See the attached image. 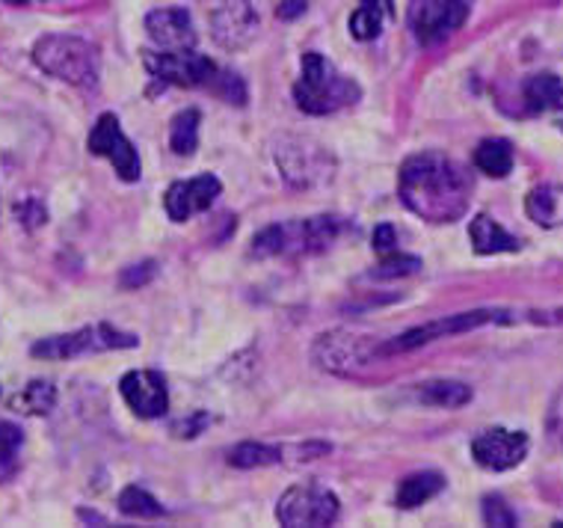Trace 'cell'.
Segmentation results:
<instances>
[{"instance_id":"6da1fadb","label":"cell","mask_w":563,"mask_h":528,"mask_svg":"<svg viewBox=\"0 0 563 528\" xmlns=\"http://www.w3.org/2000/svg\"><path fill=\"white\" fill-rule=\"evenodd\" d=\"M404 206L428 223H454L466 215L472 199V178L451 157L428 152L412 155L400 167L398 182Z\"/></svg>"},{"instance_id":"7a4b0ae2","label":"cell","mask_w":563,"mask_h":528,"mask_svg":"<svg viewBox=\"0 0 563 528\" xmlns=\"http://www.w3.org/2000/svg\"><path fill=\"white\" fill-rule=\"evenodd\" d=\"M300 78L294 84V101L309 117H327L360 101V84L344 78L323 54H302Z\"/></svg>"},{"instance_id":"3957f363","label":"cell","mask_w":563,"mask_h":528,"mask_svg":"<svg viewBox=\"0 0 563 528\" xmlns=\"http://www.w3.org/2000/svg\"><path fill=\"white\" fill-rule=\"evenodd\" d=\"M33 63L51 78L78 89H96L101 80V54L80 36H42L33 45Z\"/></svg>"},{"instance_id":"277c9868","label":"cell","mask_w":563,"mask_h":528,"mask_svg":"<svg viewBox=\"0 0 563 528\" xmlns=\"http://www.w3.org/2000/svg\"><path fill=\"white\" fill-rule=\"evenodd\" d=\"M347 229L339 217H311L297 223H273L253 238V253L267 255L282 253H321Z\"/></svg>"},{"instance_id":"5b68a950","label":"cell","mask_w":563,"mask_h":528,"mask_svg":"<svg viewBox=\"0 0 563 528\" xmlns=\"http://www.w3.org/2000/svg\"><path fill=\"white\" fill-rule=\"evenodd\" d=\"M136 348V336L122 333L113 323H89L80 327L75 333L48 336L30 348V356L36 360H78V356H89V353L104 351H131Z\"/></svg>"},{"instance_id":"8992f818","label":"cell","mask_w":563,"mask_h":528,"mask_svg":"<svg viewBox=\"0 0 563 528\" xmlns=\"http://www.w3.org/2000/svg\"><path fill=\"white\" fill-rule=\"evenodd\" d=\"M507 321H510V312H505V309H472V312H460L451 315V318H439V321L412 327L407 333H400L395 339H389L386 344H379V353L391 356V353L418 351V348H428L430 342H437L442 336L468 333V330H481V327H489V323Z\"/></svg>"},{"instance_id":"52a82bcc","label":"cell","mask_w":563,"mask_h":528,"mask_svg":"<svg viewBox=\"0 0 563 528\" xmlns=\"http://www.w3.org/2000/svg\"><path fill=\"white\" fill-rule=\"evenodd\" d=\"M341 514L339 496L321 484H297L276 505V519L288 528H323L332 526Z\"/></svg>"},{"instance_id":"ba28073f","label":"cell","mask_w":563,"mask_h":528,"mask_svg":"<svg viewBox=\"0 0 563 528\" xmlns=\"http://www.w3.org/2000/svg\"><path fill=\"white\" fill-rule=\"evenodd\" d=\"M276 167H279L288 185L306 190V187H318L323 182H330L332 173H335V161H332L327 148L311 143V140L288 138L279 143Z\"/></svg>"},{"instance_id":"9c48e42d","label":"cell","mask_w":563,"mask_h":528,"mask_svg":"<svg viewBox=\"0 0 563 528\" xmlns=\"http://www.w3.org/2000/svg\"><path fill=\"white\" fill-rule=\"evenodd\" d=\"M205 10L211 40L225 51H243L253 42L258 19L250 0H196Z\"/></svg>"},{"instance_id":"30bf717a","label":"cell","mask_w":563,"mask_h":528,"mask_svg":"<svg viewBox=\"0 0 563 528\" xmlns=\"http://www.w3.org/2000/svg\"><path fill=\"white\" fill-rule=\"evenodd\" d=\"M379 344L374 339L362 333H347V330H332L323 333L311 353L314 362L321 365L323 372L330 374H356L377 356Z\"/></svg>"},{"instance_id":"8fae6325","label":"cell","mask_w":563,"mask_h":528,"mask_svg":"<svg viewBox=\"0 0 563 528\" xmlns=\"http://www.w3.org/2000/svg\"><path fill=\"white\" fill-rule=\"evenodd\" d=\"M146 69L161 78L164 84H175V87H211V80L217 78L214 59L196 54L194 48L187 51H143Z\"/></svg>"},{"instance_id":"7c38bea8","label":"cell","mask_w":563,"mask_h":528,"mask_svg":"<svg viewBox=\"0 0 563 528\" xmlns=\"http://www.w3.org/2000/svg\"><path fill=\"white\" fill-rule=\"evenodd\" d=\"M89 152L92 155L108 157L113 169H117V176L128 185H134L140 182V155H136V148L131 146V140L122 134V125H119V119L113 113H104V117L98 119L96 128L89 131Z\"/></svg>"},{"instance_id":"4fadbf2b","label":"cell","mask_w":563,"mask_h":528,"mask_svg":"<svg viewBox=\"0 0 563 528\" xmlns=\"http://www.w3.org/2000/svg\"><path fill=\"white\" fill-rule=\"evenodd\" d=\"M528 449H531L528 433L507 431V428H489V431H484L472 442V458L484 470L507 472L528 458Z\"/></svg>"},{"instance_id":"5bb4252c","label":"cell","mask_w":563,"mask_h":528,"mask_svg":"<svg viewBox=\"0 0 563 528\" xmlns=\"http://www.w3.org/2000/svg\"><path fill=\"white\" fill-rule=\"evenodd\" d=\"M466 19L468 0H424L412 12V30H416L418 42L437 45V42L448 40L451 33L463 28Z\"/></svg>"},{"instance_id":"9a60e30c","label":"cell","mask_w":563,"mask_h":528,"mask_svg":"<svg viewBox=\"0 0 563 528\" xmlns=\"http://www.w3.org/2000/svg\"><path fill=\"white\" fill-rule=\"evenodd\" d=\"M119 392L131 410L140 416V419H161L166 410H169V389H166V381L152 369H136V372H128L119 383Z\"/></svg>"},{"instance_id":"2e32d148","label":"cell","mask_w":563,"mask_h":528,"mask_svg":"<svg viewBox=\"0 0 563 528\" xmlns=\"http://www.w3.org/2000/svg\"><path fill=\"white\" fill-rule=\"evenodd\" d=\"M220 194H223V185L217 176L185 178V182L169 185V190L164 194V208L175 223H185L190 217L208 211Z\"/></svg>"},{"instance_id":"e0dca14e","label":"cell","mask_w":563,"mask_h":528,"mask_svg":"<svg viewBox=\"0 0 563 528\" xmlns=\"http://www.w3.org/2000/svg\"><path fill=\"white\" fill-rule=\"evenodd\" d=\"M146 30L164 51L196 48V24L187 10H178V7L152 10L146 15Z\"/></svg>"},{"instance_id":"ac0fdd59","label":"cell","mask_w":563,"mask_h":528,"mask_svg":"<svg viewBox=\"0 0 563 528\" xmlns=\"http://www.w3.org/2000/svg\"><path fill=\"white\" fill-rule=\"evenodd\" d=\"M468 238H472V246H475V253H481V255L516 253V250L522 246V244H519V238L510 235L505 226H498L489 215H477L475 220H472Z\"/></svg>"},{"instance_id":"d6986e66","label":"cell","mask_w":563,"mask_h":528,"mask_svg":"<svg viewBox=\"0 0 563 528\" xmlns=\"http://www.w3.org/2000/svg\"><path fill=\"white\" fill-rule=\"evenodd\" d=\"M525 211L543 229L563 226V185H540L525 199Z\"/></svg>"},{"instance_id":"ffe728a7","label":"cell","mask_w":563,"mask_h":528,"mask_svg":"<svg viewBox=\"0 0 563 528\" xmlns=\"http://www.w3.org/2000/svg\"><path fill=\"white\" fill-rule=\"evenodd\" d=\"M391 15H395V3L391 0H360V7L350 15V33H353V40H377Z\"/></svg>"},{"instance_id":"44dd1931","label":"cell","mask_w":563,"mask_h":528,"mask_svg":"<svg viewBox=\"0 0 563 528\" xmlns=\"http://www.w3.org/2000/svg\"><path fill=\"white\" fill-rule=\"evenodd\" d=\"M412 392V398L421 404H430V407H448V410H454V407H466L472 402V386L460 381H428V383H418Z\"/></svg>"},{"instance_id":"7402d4cb","label":"cell","mask_w":563,"mask_h":528,"mask_svg":"<svg viewBox=\"0 0 563 528\" xmlns=\"http://www.w3.org/2000/svg\"><path fill=\"white\" fill-rule=\"evenodd\" d=\"M57 404V386L51 381H33L10 398V407L21 416H48Z\"/></svg>"},{"instance_id":"603a6c76","label":"cell","mask_w":563,"mask_h":528,"mask_svg":"<svg viewBox=\"0 0 563 528\" xmlns=\"http://www.w3.org/2000/svg\"><path fill=\"white\" fill-rule=\"evenodd\" d=\"M445 487V479L439 475V472H416V475H409V479L400 481L398 487V505L400 508H418V505H424L437 496L439 490Z\"/></svg>"},{"instance_id":"cb8c5ba5","label":"cell","mask_w":563,"mask_h":528,"mask_svg":"<svg viewBox=\"0 0 563 528\" xmlns=\"http://www.w3.org/2000/svg\"><path fill=\"white\" fill-rule=\"evenodd\" d=\"M563 101V84L549 72L534 75L525 84V105L531 113H543V110H558Z\"/></svg>"},{"instance_id":"d4e9b609","label":"cell","mask_w":563,"mask_h":528,"mask_svg":"<svg viewBox=\"0 0 563 528\" xmlns=\"http://www.w3.org/2000/svg\"><path fill=\"white\" fill-rule=\"evenodd\" d=\"M475 167L489 178H505L514 169V148L507 140H484L475 148Z\"/></svg>"},{"instance_id":"484cf974","label":"cell","mask_w":563,"mask_h":528,"mask_svg":"<svg viewBox=\"0 0 563 528\" xmlns=\"http://www.w3.org/2000/svg\"><path fill=\"white\" fill-rule=\"evenodd\" d=\"M282 460L279 446H267V442H241L229 451V463L234 470H262V466H273Z\"/></svg>"},{"instance_id":"4316f807","label":"cell","mask_w":563,"mask_h":528,"mask_svg":"<svg viewBox=\"0 0 563 528\" xmlns=\"http://www.w3.org/2000/svg\"><path fill=\"white\" fill-rule=\"evenodd\" d=\"M169 146L175 155H194L199 146V110H181L169 125Z\"/></svg>"},{"instance_id":"83f0119b","label":"cell","mask_w":563,"mask_h":528,"mask_svg":"<svg viewBox=\"0 0 563 528\" xmlns=\"http://www.w3.org/2000/svg\"><path fill=\"white\" fill-rule=\"evenodd\" d=\"M119 510L125 514V517H146V519H155V517H164V508H161V502L143 487H125L119 493Z\"/></svg>"},{"instance_id":"f1b7e54d","label":"cell","mask_w":563,"mask_h":528,"mask_svg":"<svg viewBox=\"0 0 563 528\" xmlns=\"http://www.w3.org/2000/svg\"><path fill=\"white\" fill-rule=\"evenodd\" d=\"M21 442H24V433H21L19 425L0 421V481L10 479L12 470H15Z\"/></svg>"},{"instance_id":"f546056e","label":"cell","mask_w":563,"mask_h":528,"mask_svg":"<svg viewBox=\"0 0 563 528\" xmlns=\"http://www.w3.org/2000/svg\"><path fill=\"white\" fill-rule=\"evenodd\" d=\"M418 271H421V262H418L416 255L391 250V253L379 255V264L377 271H374V276H379V279H395V276H409L418 274Z\"/></svg>"},{"instance_id":"4dcf8cb0","label":"cell","mask_w":563,"mask_h":528,"mask_svg":"<svg viewBox=\"0 0 563 528\" xmlns=\"http://www.w3.org/2000/svg\"><path fill=\"white\" fill-rule=\"evenodd\" d=\"M484 522L486 526H496V528H505V526H516V517L510 505H507L501 496H486L484 499Z\"/></svg>"},{"instance_id":"1f68e13d","label":"cell","mask_w":563,"mask_h":528,"mask_svg":"<svg viewBox=\"0 0 563 528\" xmlns=\"http://www.w3.org/2000/svg\"><path fill=\"white\" fill-rule=\"evenodd\" d=\"M155 262H140L134 267H128L119 283H122V288H136V285H146L155 276Z\"/></svg>"},{"instance_id":"d6a6232c","label":"cell","mask_w":563,"mask_h":528,"mask_svg":"<svg viewBox=\"0 0 563 528\" xmlns=\"http://www.w3.org/2000/svg\"><path fill=\"white\" fill-rule=\"evenodd\" d=\"M15 215H19V220L27 226V229H40V226L48 220V215H45V208H42L40 202H19Z\"/></svg>"},{"instance_id":"836d02e7","label":"cell","mask_w":563,"mask_h":528,"mask_svg":"<svg viewBox=\"0 0 563 528\" xmlns=\"http://www.w3.org/2000/svg\"><path fill=\"white\" fill-rule=\"evenodd\" d=\"M371 241H374V250H377L379 255H386V253H391V250H398V246H395V244H398V235H395V226H389V223L377 226Z\"/></svg>"},{"instance_id":"e575fe53","label":"cell","mask_w":563,"mask_h":528,"mask_svg":"<svg viewBox=\"0 0 563 528\" xmlns=\"http://www.w3.org/2000/svg\"><path fill=\"white\" fill-rule=\"evenodd\" d=\"M306 7H309V3H306V0H282L279 3V19H300L302 12H306Z\"/></svg>"},{"instance_id":"d590c367","label":"cell","mask_w":563,"mask_h":528,"mask_svg":"<svg viewBox=\"0 0 563 528\" xmlns=\"http://www.w3.org/2000/svg\"><path fill=\"white\" fill-rule=\"evenodd\" d=\"M558 125H561L563 131V101H561V108H558Z\"/></svg>"},{"instance_id":"8d00e7d4","label":"cell","mask_w":563,"mask_h":528,"mask_svg":"<svg viewBox=\"0 0 563 528\" xmlns=\"http://www.w3.org/2000/svg\"><path fill=\"white\" fill-rule=\"evenodd\" d=\"M10 3H30V0H10Z\"/></svg>"}]
</instances>
